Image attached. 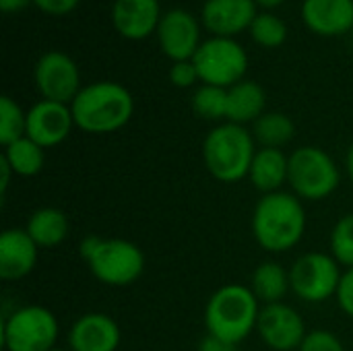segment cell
<instances>
[{
	"label": "cell",
	"instance_id": "cell-36",
	"mask_svg": "<svg viewBox=\"0 0 353 351\" xmlns=\"http://www.w3.org/2000/svg\"><path fill=\"white\" fill-rule=\"evenodd\" d=\"M254 2H256V6H263V8H275V6L283 4L285 0H254Z\"/></svg>",
	"mask_w": 353,
	"mask_h": 351
},
{
	"label": "cell",
	"instance_id": "cell-8",
	"mask_svg": "<svg viewBox=\"0 0 353 351\" xmlns=\"http://www.w3.org/2000/svg\"><path fill=\"white\" fill-rule=\"evenodd\" d=\"M203 85L230 89L244 81L248 72V54L234 37H211L201 43L192 58Z\"/></svg>",
	"mask_w": 353,
	"mask_h": 351
},
{
	"label": "cell",
	"instance_id": "cell-4",
	"mask_svg": "<svg viewBox=\"0 0 353 351\" xmlns=\"http://www.w3.org/2000/svg\"><path fill=\"white\" fill-rule=\"evenodd\" d=\"M254 155L256 141L252 130L234 122H221L213 126L203 141L205 168L223 184H236L248 178Z\"/></svg>",
	"mask_w": 353,
	"mask_h": 351
},
{
	"label": "cell",
	"instance_id": "cell-25",
	"mask_svg": "<svg viewBox=\"0 0 353 351\" xmlns=\"http://www.w3.org/2000/svg\"><path fill=\"white\" fill-rule=\"evenodd\" d=\"M192 112L209 122L228 120V89L215 85H201L192 93Z\"/></svg>",
	"mask_w": 353,
	"mask_h": 351
},
{
	"label": "cell",
	"instance_id": "cell-21",
	"mask_svg": "<svg viewBox=\"0 0 353 351\" xmlns=\"http://www.w3.org/2000/svg\"><path fill=\"white\" fill-rule=\"evenodd\" d=\"M25 232L39 248H56L66 240L70 232V223L62 209L41 207L29 215L25 223Z\"/></svg>",
	"mask_w": 353,
	"mask_h": 351
},
{
	"label": "cell",
	"instance_id": "cell-12",
	"mask_svg": "<svg viewBox=\"0 0 353 351\" xmlns=\"http://www.w3.org/2000/svg\"><path fill=\"white\" fill-rule=\"evenodd\" d=\"M155 33L161 52L174 62L192 60L203 43L199 19L186 8L165 10Z\"/></svg>",
	"mask_w": 353,
	"mask_h": 351
},
{
	"label": "cell",
	"instance_id": "cell-18",
	"mask_svg": "<svg viewBox=\"0 0 353 351\" xmlns=\"http://www.w3.org/2000/svg\"><path fill=\"white\" fill-rule=\"evenodd\" d=\"M302 21L319 35H345L353 29V0H304Z\"/></svg>",
	"mask_w": 353,
	"mask_h": 351
},
{
	"label": "cell",
	"instance_id": "cell-23",
	"mask_svg": "<svg viewBox=\"0 0 353 351\" xmlns=\"http://www.w3.org/2000/svg\"><path fill=\"white\" fill-rule=\"evenodd\" d=\"M2 159L19 178H33L46 166V149L33 143L29 137H23L4 147Z\"/></svg>",
	"mask_w": 353,
	"mask_h": 351
},
{
	"label": "cell",
	"instance_id": "cell-31",
	"mask_svg": "<svg viewBox=\"0 0 353 351\" xmlns=\"http://www.w3.org/2000/svg\"><path fill=\"white\" fill-rule=\"evenodd\" d=\"M335 300H337L341 312L353 321V269H345L343 271V277H341V283H339Z\"/></svg>",
	"mask_w": 353,
	"mask_h": 351
},
{
	"label": "cell",
	"instance_id": "cell-17",
	"mask_svg": "<svg viewBox=\"0 0 353 351\" xmlns=\"http://www.w3.org/2000/svg\"><path fill=\"white\" fill-rule=\"evenodd\" d=\"M112 25L126 39H145L157 31L163 17L159 0H114Z\"/></svg>",
	"mask_w": 353,
	"mask_h": 351
},
{
	"label": "cell",
	"instance_id": "cell-27",
	"mask_svg": "<svg viewBox=\"0 0 353 351\" xmlns=\"http://www.w3.org/2000/svg\"><path fill=\"white\" fill-rule=\"evenodd\" d=\"M27 132V112L8 95L0 97V143L2 147L23 139Z\"/></svg>",
	"mask_w": 353,
	"mask_h": 351
},
{
	"label": "cell",
	"instance_id": "cell-3",
	"mask_svg": "<svg viewBox=\"0 0 353 351\" xmlns=\"http://www.w3.org/2000/svg\"><path fill=\"white\" fill-rule=\"evenodd\" d=\"M261 308L263 304L248 285L225 283L211 294L205 306L207 333L238 345L256 331Z\"/></svg>",
	"mask_w": 353,
	"mask_h": 351
},
{
	"label": "cell",
	"instance_id": "cell-5",
	"mask_svg": "<svg viewBox=\"0 0 353 351\" xmlns=\"http://www.w3.org/2000/svg\"><path fill=\"white\" fill-rule=\"evenodd\" d=\"M79 254L87 263L91 275L110 288H128L137 283L147 263L143 250L124 238L87 236L79 244Z\"/></svg>",
	"mask_w": 353,
	"mask_h": 351
},
{
	"label": "cell",
	"instance_id": "cell-13",
	"mask_svg": "<svg viewBox=\"0 0 353 351\" xmlns=\"http://www.w3.org/2000/svg\"><path fill=\"white\" fill-rule=\"evenodd\" d=\"M74 128L72 110L68 103L39 99L27 110V132L33 143L43 149L62 145Z\"/></svg>",
	"mask_w": 353,
	"mask_h": 351
},
{
	"label": "cell",
	"instance_id": "cell-32",
	"mask_svg": "<svg viewBox=\"0 0 353 351\" xmlns=\"http://www.w3.org/2000/svg\"><path fill=\"white\" fill-rule=\"evenodd\" d=\"M81 0H33V4L43 10L46 14H54V17H62L72 12L79 6Z\"/></svg>",
	"mask_w": 353,
	"mask_h": 351
},
{
	"label": "cell",
	"instance_id": "cell-15",
	"mask_svg": "<svg viewBox=\"0 0 353 351\" xmlns=\"http://www.w3.org/2000/svg\"><path fill=\"white\" fill-rule=\"evenodd\" d=\"M256 14L254 0H205L201 23L215 37H234L250 29Z\"/></svg>",
	"mask_w": 353,
	"mask_h": 351
},
{
	"label": "cell",
	"instance_id": "cell-6",
	"mask_svg": "<svg viewBox=\"0 0 353 351\" xmlns=\"http://www.w3.org/2000/svg\"><path fill=\"white\" fill-rule=\"evenodd\" d=\"M341 184V170L321 147L304 145L290 155L288 186L300 201H325Z\"/></svg>",
	"mask_w": 353,
	"mask_h": 351
},
{
	"label": "cell",
	"instance_id": "cell-26",
	"mask_svg": "<svg viewBox=\"0 0 353 351\" xmlns=\"http://www.w3.org/2000/svg\"><path fill=\"white\" fill-rule=\"evenodd\" d=\"M250 35L261 48H279L288 39V23L273 12H259L250 25Z\"/></svg>",
	"mask_w": 353,
	"mask_h": 351
},
{
	"label": "cell",
	"instance_id": "cell-22",
	"mask_svg": "<svg viewBox=\"0 0 353 351\" xmlns=\"http://www.w3.org/2000/svg\"><path fill=\"white\" fill-rule=\"evenodd\" d=\"M248 288L252 290V294L256 296V300L263 306L279 304V302H283L288 292H292L290 271L283 265H279L277 261H265L254 269Z\"/></svg>",
	"mask_w": 353,
	"mask_h": 351
},
{
	"label": "cell",
	"instance_id": "cell-14",
	"mask_svg": "<svg viewBox=\"0 0 353 351\" xmlns=\"http://www.w3.org/2000/svg\"><path fill=\"white\" fill-rule=\"evenodd\" d=\"M120 341V325L105 312H87L68 331L70 351H118Z\"/></svg>",
	"mask_w": 353,
	"mask_h": 351
},
{
	"label": "cell",
	"instance_id": "cell-16",
	"mask_svg": "<svg viewBox=\"0 0 353 351\" xmlns=\"http://www.w3.org/2000/svg\"><path fill=\"white\" fill-rule=\"evenodd\" d=\"M39 246L31 240L25 228H8L0 236V279H25L37 265Z\"/></svg>",
	"mask_w": 353,
	"mask_h": 351
},
{
	"label": "cell",
	"instance_id": "cell-34",
	"mask_svg": "<svg viewBox=\"0 0 353 351\" xmlns=\"http://www.w3.org/2000/svg\"><path fill=\"white\" fill-rule=\"evenodd\" d=\"M29 2H33V0H0V8H2L6 14H10V12L23 10Z\"/></svg>",
	"mask_w": 353,
	"mask_h": 351
},
{
	"label": "cell",
	"instance_id": "cell-20",
	"mask_svg": "<svg viewBox=\"0 0 353 351\" xmlns=\"http://www.w3.org/2000/svg\"><path fill=\"white\" fill-rule=\"evenodd\" d=\"M265 89L250 79H244L228 89V120L240 126L254 124L267 110Z\"/></svg>",
	"mask_w": 353,
	"mask_h": 351
},
{
	"label": "cell",
	"instance_id": "cell-1",
	"mask_svg": "<svg viewBox=\"0 0 353 351\" xmlns=\"http://www.w3.org/2000/svg\"><path fill=\"white\" fill-rule=\"evenodd\" d=\"M250 225L263 250L271 254L290 252L306 234V209L292 190L263 194L254 207Z\"/></svg>",
	"mask_w": 353,
	"mask_h": 351
},
{
	"label": "cell",
	"instance_id": "cell-35",
	"mask_svg": "<svg viewBox=\"0 0 353 351\" xmlns=\"http://www.w3.org/2000/svg\"><path fill=\"white\" fill-rule=\"evenodd\" d=\"M345 170H347V176L353 184V145L347 149V155H345Z\"/></svg>",
	"mask_w": 353,
	"mask_h": 351
},
{
	"label": "cell",
	"instance_id": "cell-37",
	"mask_svg": "<svg viewBox=\"0 0 353 351\" xmlns=\"http://www.w3.org/2000/svg\"><path fill=\"white\" fill-rule=\"evenodd\" d=\"M52 351H70V350H60V348H54Z\"/></svg>",
	"mask_w": 353,
	"mask_h": 351
},
{
	"label": "cell",
	"instance_id": "cell-24",
	"mask_svg": "<svg viewBox=\"0 0 353 351\" xmlns=\"http://www.w3.org/2000/svg\"><path fill=\"white\" fill-rule=\"evenodd\" d=\"M252 137L259 147L267 149H283L296 137L294 120L283 112H265L252 124Z\"/></svg>",
	"mask_w": 353,
	"mask_h": 351
},
{
	"label": "cell",
	"instance_id": "cell-10",
	"mask_svg": "<svg viewBox=\"0 0 353 351\" xmlns=\"http://www.w3.org/2000/svg\"><path fill=\"white\" fill-rule=\"evenodd\" d=\"M33 81L37 91L41 93V99L68 106L83 89L77 62L68 54L58 50H50L37 58L33 68Z\"/></svg>",
	"mask_w": 353,
	"mask_h": 351
},
{
	"label": "cell",
	"instance_id": "cell-33",
	"mask_svg": "<svg viewBox=\"0 0 353 351\" xmlns=\"http://www.w3.org/2000/svg\"><path fill=\"white\" fill-rule=\"evenodd\" d=\"M199 351H236V345L221 339V337H215V335H205L201 345H199Z\"/></svg>",
	"mask_w": 353,
	"mask_h": 351
},
{
	"label": "cell",
	"instance_id": "cell-2",
	"mask_svg": "<svg viewBox=\"0 0 353 351\" xmlns=\"http://www.w3.org/2000/svg\"><path fill=\"white\" fill-rule=\"evenodd\" d=\"M74 126L89 134H110L124 128L134 114L132 93L116 81L85 85L70 103Z\"/></svg>",
	"mask_w": 353,
	"mask_h": 351
},
{
	"label": "cell",
	"instance_id": "cell-7",
	"mask_svg": "<svg viewBox=\"0 0 353 351\" xmlns=\"http://www.w3.org/2000/svg\"><path fill=\"white\" fill-rule=\"evenodd\" d=\"M58 335V319L46 306H19L2 321V345L6 351H52Z\"/></svg>",
	"mask_w": 353,
	"mask_h": 351
},
{
	"label": "cell",
	"instance_id": "cell-9",
	"mask_svg": "<svg viewBox=\"0 0 353 351\" xmlns=\"http://www.w3.org/2000/svg\"><path fill=\"white\" fill-rule=\"evenodd\" d=\"M343 271L331 252H306L290 267L292 292L308 304H323L337 296Z\"/></svg>",
	"mask_w": 353,
	"mask_h": 351
},
{
	"label": "cell",
	"instance_id": "cell-30",
	"mask_svg": "<svg viewBox=\"0 0 353 351\" xmlns=\"http://www.w3.org/2000/svg\"><path fill=\"white\" fill-rule=\"evenodd\" d=\"M170 81L178 89H188V87H194L201 79H199V70H196L194 62L192 60H182V62L172 64Z\"/></svg>",
	"mask_w": 353,
	"mask_h": 351
},
{
	"label": "cell",
	"instance_id": "cell-29",
	"mask_svg": "<svg viewBox=\"0 0 353 351\" xmlns=\"http://www.w3.org/2000/svg\"><path fill=\"white\" fill-rule=\"evenodd\" d=\"M298 351H345V345L335 333L327 329H314V331H308L304 343Z\"/></svg>",
	"mask_w": 353,
	"mask_h": 351
},
{
	"label": "cell",
	"instance_id": "cell-11",
	"mask_svg": "<svg viewBox=\"0 0 353 351\" xmlns=\"http://www.w3.org/2000/svg\"><path fill=\"white\" fill-rule=\"evenodd\" d=\"M256 333L261 341L273 351H298L308 331L300 312L285 304H267L261 308Z\"/></svg>",
	"mask_w": 353,
	"mask_h": 351
},
{
	"label": "cell",
	"instance_id": "cell-19",
	"mask_svg": "<svg viewBox=\"0 0 353 351\" xmlns=\"http://www.w3.org/2000/svg\"><path fill=\"white\" fill-rule=\"evenodd\" d=\"M288 174L290 155H285L283 149L259 147L248 172V180L261 194H273L283 190V186L288 184Z\"/></svg>",
	"mask_w": 353,
	"mask_h": 351
},
{
	"label": "cell",
	"instance_id": "cell-28",
	"mask_svg": "<svg viewBox=\"0 0 353 351\" xmlns=\"http://www.w3.org/2000/svg\"><path fill=\"white\" fill-rule=\"evenodd\" d=\"M329 244L335 261L345 269H353V213L343 215L333 225Z\"/></svg>",
	"mask_w": 353,
	"mask_h": 351
}]
</instances>
